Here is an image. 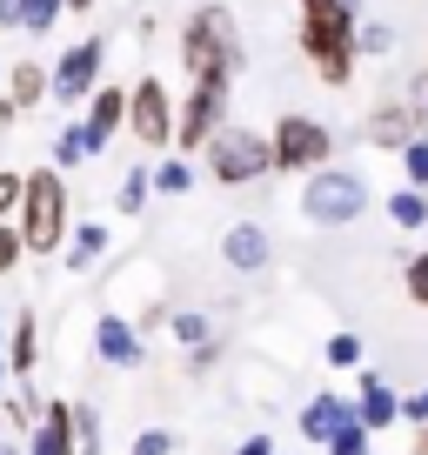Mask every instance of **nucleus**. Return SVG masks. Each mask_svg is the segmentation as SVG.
Masks as SVG:
<instances>
[{
    "label": "nucleus",
    "mask_w": 428,
    "mask_h": 455,
    "mask_svg": "<svg viewBox=\"0 0 428 455\" xmlns=\"http://www.w3.org/2000/svg\"><path fill=\"white\" fill-rule=\"evenodd\" d=\"M355 34H361L355 0H301L295 41H301V54H308V68L321 74V87H348L355 81V60H361Z\"/></svg>",
    "instance_id": "1"
},
{
    "label": "nucleus",
    "mask_w": 428,
    "mask_h": 455,
    "mask_svg": "<svg viewBox=\"0 0 428 455\" xmlns=\"http://www.w3.org/2000/svg\"><path fill=\"white\" fill-rule=\"evenodd\" d=\"M20 248L28 255H54L67 248L74 235V195H67V174L60 168H34L28 174V195H20Z\"/></svg>",
    "instance_id": "2"
},
{
    "label": "nucleus",
    "mask_w": 428,
    "mask_h": 455,
    "mask_svg": "<svg viewBox=\"0 0 428 455\" xmlns=\"http://www.w3.org/2000/svg\"><path fill=\"white\" fill-rule=\"evenodd\" d=\"M181 60H187L194 81H208V74H228V81H234V68L248 60V47H242V28H234L228 7H194V14H187Z\"/></svg>",
    "instance_id": "3"
},
{
    "label": "nucleus",
    "mask_w": 428,
    "mask_h": 455,
    "mask_svg": "<svg viewBox=\"0 0 428 455\" xmlns=\"http://www.w3.org/2000/svg\"><path fill=\"white\" fill-rule=\"evenodd\" d=\"M201 168L214 174L221 188H248V181H261V174L274 168V155H268V134H255V128H214L208 134V148H201Z\"/></svg>",
    "instance_id": "4"
},
{
    "label": "nucleus",
    "mask_w": 428,
    "mask_h": 455,
    "mask_svg": "<svg viewBox=\"0 0 428 455\" xmlns=\"http://www.w3.org/2000/svg\"><path fill=\"white\" fill-rule=\"evenodd\" d=\"M268 155H274L281 174H314V168L335 161V134L321 128L314 114L288 108V114H274V128H268Z\"/></svg>",
    "instance_id": "5"
},
{
    "label": "nucleus",
    "mask_w": 428,
    "mask_h": 455,
    "mask_svg": "<svg viewBox=\"0 0 428 455\" xmlns=\"http://www.w3.org/2000/svg\"><path fill=\"white\" fill-rule=\"evenodd\" d=\"M301 214L314 228H348L369 214V181L355 168H314L308 188H301Z\"/></svg>",
    "instance_id": "6"
},
{
    "label": "nucleus",
    "mask_w": 428,
    "mask_h": 455,
    "mask_svg": "<svg viewBox=\"0 0 428 455\" xmlns=\"http://www.w3.org/2000/svg\"><path fill=\"white\" fill-rule=\"evenodd\" d=\"M214 128H228V74H208L187 87V100H174V148L181 155H201Z\"/></svg>",
    "instance_id": "7"
},
{
    "label": "nucleus",
    "mask_w": 428,
    "mask_h": 455,
    "mask_svg": "<svg viewBox=\"0 0 428 455\" xmlns=\"http://www.w3.org/2000/svg\"><path fill=\"white\" fill-rule=\"evenodd\" d=\"M128 134L147 148V155L174 148V94L161 87V74H141V81L128 87Z\"/></svg>",
    "instance_id": "8"
},
{
    "label": "nucleus",
    "mask_w": 428,
    "mask_h": 455,
    "mask_svg": "<svg viewBox=\"0 0 428 455\" xmlns=\"http://www.w3.org/2000/svg\"><path fill=\"white\" fill-rule=\"evenodd\" d=\"M100 74H107V41L87 34V41H74L67 54L54 60V100H87L100 87Z\"/></svg>",
    "instance_id": "9"
},
{
    "label": "nucleus",
    "mask_w": 428,
    "mask_h": 455,
    "mask_svg": "<svg viewBox=\"0 0 428 455\" xmlns=\"http://www.w3.org/2000/svg\"><path fill=\"white\" fill-rule=\"evenodd\" d=\"M301 442H314V449H329V442H342L348 428H361V415H355V402L348 395H329V388H321V395H308L301 402Z\"/></svg>",
    "instance_id": "10"
},
{
    "label": "nucleus",
    "mask_w": 428,
    "mask_h": 455,
    "mask_svg": "<svg viewBox=\"0 0 428 455\" xmlns=\"http://www.w3.org/2000/svg\"><path fill=\"white\" fill-rule=\"evenodd\" d=\"M81 128H87V155L100 161V155H107V141L128 128V87L100 81L94 94H87V121H81Z\"/></svg>",
    "instance_id": "11"
},
{
    "label": "nucleus",
    "mask_w": 428,
    "mask_h": 455,
    "mask_svg": "<svg viewBox=\"0 0 428 455\" xmlns=\"http://www.w3.org/2000/svg\"><path fill=\"white\" fill-rule=\"evenodd\" d=\"M94 355L107 362V369H141L147 341H141V328H134L128 315H100L94 322Z\"/></svg>",
    "instance_id": "12"
},
{
    "label": "nucleus",
    "mask_w": 428,
    "mask_h": 455,
    "mask_svg": "<svg viewBox=\"0 0 428 455\" xmlns=\"http://www.w3.org/2000/svg\"><path fill=\"white\" fill-rule=\"evenodd\" d=\"M415 134H422V108H415L408 94L382 100V108L369 114V141H375V148H395V155H401V148H408Z\"/></svg>",
    "instance_id": "13"
},
{
    "label": "nucleus",
    "mask_w": 428,
    "mask_h": 455,
    "mask_svg": "<svg viewBox=\"0 0 428 455\" xmlns=\"http://www.w3.org/2000/svg\"><path fill=\"white\" fill-rule=\"evenodd\" d=\"M268 255H274V242H268V228H261V221H234L228 235H221V261H228L234 275H261Z\"/></svg>",
    "instance_id": "14"
},
{
    "label": "nucleus",
    "mask_w": 428,
    "mask_h": 455,
    "mask_svg": "<svg viewBox=\"0 0 428 455\" xmlns=\"http://www.w3.org/2000/svg\"><path fill=\"white\" fill-rule=\"evenodd\" d=\"M28 455H74V402H41V422L28 435Z\"/></svg>",
    "instance_id": "15"
},
{
    "label": "nucleus",
    "mask_w": 428,
    "mask_h": 455,
    "mask_svg": "<svg viewBox=\"0 0 428 455\" xmlns=\"http://www.w3.org/2000/svg\"><path fill=\"white\" fill-rule=\"evenodd\" d=\"M355 415H361V428H369V435H382V428H395V422H401V395L369 369V375H361V402H355Z\"/></svg>",
    "instance_id": "16"
},
{
    "label": "nucleus",
    "mask_w": 428,
    "mask_h": 455,
    "mask_svg": "<svg viewBox=\"0 0 428 455\" xmlns=\"http://www.w3.org/2000/svg\"><path fill=\"white\" fill-rule=\"evenodd\" d=\"M7 369H14V382H28L41 369V322H34V308H20L7 322Z\"/></svg>",
    "instance_id": "17"
},
{
    "label": "nucleus",
    "mask_w": 428,
    "mask_h": 455,
    "mask_svg": "<svg viewBox=\"0 0 428 455\" xmlns=\"http://www.w3.org/2000/svg\"><path fill=\"white\" fill-rule=\"evenodd\" d=\"M47 94H54V74H47L41 60H14V68H7V100H14L20 114L41 108Z\"/></svg>",
    "instance_id": "18"
},
{
    "label": "nucleus",
    "mask_w": 428,
    "mask_h": 455,
    "mask_svg": "<svg viewBox=\"0 0 428 455\" xmlns=\"http://www.w3.org/2000/svg\"><path fill=\"white\" fill-rule=\"evenodd\" d=\"M60 14H67L60 0H0V28H20V34H54Z\"/></svg>",
    "instance_id": "19"
},
{
    "label": "nucleus",
    "mask_w": 428,
    "mask_h": 455,
    "mask_svg": "<svg viewBox=\"0 0 428 455\" xmlns=\"http://www.w3.org/2000/svg\"><path fill=\"white\" fill-rule=\"evenodd\" d=\"M100 255H107V221H74V235H67V268L87 275Z\"/></svg>",
    "instance_id": "20"
},
{
    "label": "nucleus",
    "mask_w": 428,
    "mask_h": 455,
    "mask_svg": "<svg viewBox=\"0 0 428 455\" xmlns=\"http://www.w3.org/2000/svg\"><path fill=\"white\" fill-rule=\"evenodd\" d=\"M0 422H7V435H14V442H28L34 422H41V402H34L28 388H14V395H0Z\"/></svg>",
    "instance_id": "21"
},
{
    "label": "nucleus",
    "mask_w": 428,
    "mask_h": 455,
    "mask_svg": "<svg viewBox=\"0 0 428 455\" xmlns=\"http://www.w3.org/2000/svg\"><path fill=\"white\" fill-rule=\"evenodd\" d=\"M388 221L395 228H428V195L422 188H395V195H388Z\"/></svg>",
    "instance_id": "22"
},
{
    "label": "nucleus",
    "mask_w": 428,
    "mask_h": 455,
    "mask_svg": "<svg viewBox=\"0 0 428 455\" xmlns=\"http://www.w3.org/2000/svg\"><path fill=\"white\" fill-rule=\"evenodd\" d=\"M168 328H174V341H181V348H208L214 341V322L201 308H181V315H168Z\"/></svg>",
    "instance_id": "23"
},
{
    "label": "nucleus",
    "mask_w": 428,
    "mask_h": 455,
    "mask_svg": "<svg viewBox=\"0 0 428 455\" xmlns=\"http://www.w3.org/2000/svg\"><path fill=\"white\" fill-rule=\"evenodd\" d=\"M321 362H329V369H361V362H369V348H361V335H329L321 341Z\"/></svg>",
    "instance_id": "24"
},
{
    "label": "nucleus",
    "mask_w": 428,
    "mask_h": 455,
    "mask_svg": "<svg viewBox=\"0 0 428 455\" xmlns=\"http://www.w3.org/2000/svg\"><path fill=\"white\" fill-rule=\"evenodd\" d=\"M81 161H94V155H87V128L74 121V128H60V134H54V168L67 174V168H81Z\"/></svg>",
    "instance_id": "25"
},
{
    "label": "nucleus",
    "mask_w": 428,
    "mask_h": 455,
    "mask_svg": "<svg viewBox=\"0 0 428 455\" xmlns=\"http://www.w3.org/2000/svg\"><path fill=\"white\" fill-rule=\"evenodd\" d=\"M147 195H155V168H128V181H121V201H115V208H121V214H141Z\"/></svg>",
    "instance_id": "26"
},
{
    "label": "nucleus",
    "mask_w": 428,
    "mask_h": 455,
    "mask_svg": "<svg viewBox=\"0 0 428 455\" xmlns=\"http://www.w3.org/2000/svg\"><path fill=\"white\" fill-rule=\"evenodd\" d=\"M401 188H422L428 195V134H415V141L401 148Z\"/></svg>",
    "instance_id": "27"
},
{
    "label": "nucleus",
    "mask_w": 428,
    "mask_h": 455,
    "mask_svg": "<svg viewBox=\"0 0 428 455\" xmlns=\"http://www.w3.org/2000/svg\"><path fill=\"white\" fill-rule=\"evenodd\" d=\"M20 195H28V174L0 168V228H14V221H20Z\"/></svg>",
    "instance_id": "28"
},
{
    "label": "nucleus",
    "mask_w": 428,
    "mask_h": 455,
    "mask_svg": "<svg viewBox=\"0 0 428 455\" xmlns=\"http://www.w3.org/2000/svg\"><path fill=\"white\" fill-rule=\"evenodd\" d=\"M100 449V415L87 402H74V455H94Z\"/></svg>",
    "instance_id": "29"
},
{
    "label": "nucleus",
    "mask_w": 428,
    "mask_h": 455,
    "mask_svg": "<svg viewBox=\"0 0 428 455\" xmlns=\"http://www.w3.org/2000/svg\"><path fill=\"white\" fill-rule=\"evenodd\" d=\"M388 47H395V28H382V20H361V34H355V54H375V60H382Z\"/></svg>",
    "instance_id": "30"
},
{
    "label": "nucleus",
    "mask_w": 428,
    "mask_h": 455,
    "mask_svg": "<svg viewBox=\"0 0 428 455\" xmlns=\"http://www.w3.org/2000/svg\"><path fill=\"white\" fill-rule=\"evenodd\" d=\"M155 188H161V195H187V188H194V168H187V161H161Z\"/></svg>",
    "instance_id": "31"
},
{
    "label": "nucleus",
    "mask_w": 428,
    "mask_h": 455,
    "mask_svg": "<svg viewBox=\"0 0 428 455\" xmlns=\"http://www.w3.org/2000/svg\"><path fill=\"white\" fill-rule=\"evenodd\" d=\"M401 288H408V301H422V308H428V255L401 261Z\"/></svg>",
    "instance_id": "32"
},
{
    "label": "nucleus",
    "mask_w": 428,
    "mask_h": 455,
    "mask_svg": "<svg viewBox=\"0 0 428 455\" xmlns=\"http://www.w3.org/2000/svg\"><path fill=\"white\" fill-rule=\"evenodd\" d=\"M134 455H174V428H141V435H134Z\"/></svg>",
    "instance_id": "33"
},
{
    "label": "nucleus",
    "mask_w": 428,
    "mask_h": 455,
    "mask_svg": "<svg viewBox=\"0 0 428 455\" xmlns=\"http://www.w3.org/2000/svg\"><path fill=\"white\" fill-rule=\"evenodd\" d=\"M214 362H221V341H208V348H187V375H194V382H208Z\"/></svg>",
    "instance_id": "34"
},
{
    "label": "nucleus",
    "mask_w": 428,
    "mask_h": 455,
    "mask_svg": "<svg viewBox=\"0 0 428 455\" xmlns=\"http://www.w3.org/2000/svg\"><path fill=\"white\" fill-rule=\"evenodd\" d=\"M20 255H28V248H20V228H0V275H14Z\"/></svg>",
    "instance_id": "35"
},
{
    "label": "nucleus",
    "mask_w": 428,
    "mask_h": 455,
    "mask_svg": "<svg viewBox=\"0 0 428 455\" xmlns=\"http://www.w3.org/2000/svg\"><path fill=\"white\" fill-rule=\"evenodd\" d=\"M369 449H375V435H369V428H348L342 442H329V455H369Z\"/></svg>",
    "instance_id": "36"
},
{
    "label": "nucleus",
    "mask_w": 428,
    "mask_h": 455,
    "mask_svg": "<svg viewBox=\"0 0 428 455\" xmlns=\"http://www.w3.org/2000/svg\"><path fill=\"white\" fill-rule=\"evenodd\" d=\"M401 422L428 428V388H415V395H401Z\"/></svg>",
    "instance_id": "37"
},
{
    "label": "nucleus",
    "mask_w": 428,
    "mask_h": 455,
    "mask_svg": "<svg viewBox=\"0 0 428 455\" xmlns=\"http://www.w3.org/2000/svg\"><path fill=\"white\" fill-rule=\"evenodd\" d=\"M234 455H281V449H274L268 428H255V435H242V449H234Z\"/></svg>",
    "instance_id": "38"
},
{
    "label": "nucleus",
    "mask_w": 428,
    "mask_h": 455,
    "mask_svg": "<svg viewBox=\"0 0 428 455\" xmlns=\"http://www.w3.org/2000/svg\"><path fill=\"white\" fill-rule=\"evenodd\" d=\"M14 121H20V108H14L7 94H0V128H14Z\"/></svg>",
    "instance_id": "39"
},
{
    "label": "nucleus",
    "mask_w": 428,
    "mask_h": 455,
    "mask_svg": "<svg viewBox=\"0 0 428 455\" xmlns=\"http://www.w3.org/2000/svg\"><path fill=\"white\" fill-rule=\"evenodd\" d=\"M0 455H28V442H14V435H0Z\"/></svg>",
    "instance_id": "40"
},
{
    "label": "nucleus",
    "mask_w": 428,
    "mask_h": 455,
    "mask_svg": "<svg viewBox=\"0 0 428 455\" xmlns=\"http://www.w3.org/2000/svg\"><path fill=\"white\" fill-rule=\"evenodd\" d=\"M60 7H67V14H87V7H94V0H60Z\"/></svg>",
    "instance_id": "41"
},
{
    "label": "nucleus",
    "mask_w": 428,
    "mask_h": 455,
    "mask_svg": "<svg viewBox=\"0 0 428 455\" xmlns=\"http://www.w3.org/2000/svg\"><path fill=\"white\" fill-rule=\"evenodd\" d=\"M415 455H428V428H415Z\"/></svg>",
    "instance_id": "42"
}]
</instances>
